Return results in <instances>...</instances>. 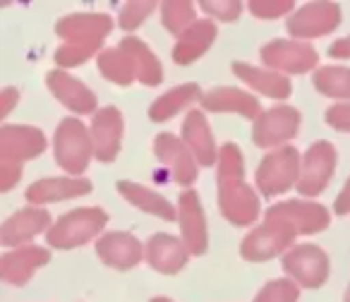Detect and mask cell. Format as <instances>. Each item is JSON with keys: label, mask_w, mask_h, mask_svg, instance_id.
<instances>
[{"label": "cell", "mask_w": 350, "mask_h": 302, "mask_svg": "<svg viewBox=\"0 0 350 302\" xmlns=\"http://www.w3.org/2000/svg\"><path fill=\"white\" fill-rule=\"evenodd\" d=\"M219 206L233 225H250L259 216V197L245 182L243 154L233 141L219 151Z\"/></svg>", "instance_id": "cell-1"}, {"label": "cell", "mask_w": 350, "mask_h": 302, "mask_svg": "<svg viewBox=\"0 0 350 302\" xmlns=\"http://www.w3.org/2000/svg\"><path fill=\"white\" fill-rule=\"evenodd\" d=\"M106 223L108 214L103 209H98V206H82V209H75L70 214L60 216L58 223L51 225V230L46 233V240L55 249H72L96 238L106 228Z\"/></svg>", "instance_id": "cell-2"}, {"label": "cell", "mask_w": 350, "mask_h": 302, "mask_svg": "<svg viewBox=\"0 0 350 302\" xmlns=\"http://www.w3.org/2000/svg\"><path fill=\"white\" fill-rule=\"evenodd\" d=\"M53 154L58 166L72 178L87 171L89 161L94 156V144L89 130L77 118H65L60 120L53 139Z\"/></svg>", "instance_id": "cell-3"}, {"label": "cell", "mask_w": 350, "mask_h": 302, "mask_svg": "<svg viewBox=\"0 0 350 302\" xmlns=\"http://www.w3.org/2000/svg\"><path fill=\"white\" fill-rule=\"evenodd\" d=\"M300 154L295 146H281L269 151L257 168V185L264 197H278L291 187H297L300 180Z\"/></svg>", "instance_id": "cell-4"}, {"label": "cell", "mask_w": 350, "mask_h": 302, "mask_svg": "<svg viewBox=\"0 0 350 302\" xmlns=\"http://www.w3.org/2000/svg\"><path fill=\"white\" fill-rule=\"evenodd\" d=\"M113 31V17L103 15V12H77V15H68L58 20L55 25V34L65 39V44L79 46L92 53L101 49L106 36Z\"/></svg>", "instance_id": "cell-5"}, {"label": "cell", "mask_w": 350, "mask_h": 302, "mask_svg": "<svg viewBox=\"0 0 350 302\" xmlns=\"http://www.w3.org/2000/svg\"><path fill=\"white\" fill-rule=\"evenodd\" d=\"M295 238L297 233L288 223L276 219H264V223L259 228L250 230L245 235L243 245H240V254L247 262H267V259L288 252V247H291Z\"/></svg>", "instance_id": "cell-6"}, {"label": "cell", "mask_w": 350, "mask_h": 302, "mask_svg": "<svg viewBox=\"0 0 350 302\" xmlns=\"http://www.w3.org/2000/svg\"><path fill=\"white\" fill-rule=\"evenodd\" d=\"M336 171V149L331 141H314L302 156L300 180H297V192L302 197H317L326 190L331 176Z\"/></svg>", "instance_id": "cell-7"}, {"label": "cell", "mask_w": 350, "mask_h": 302, "mask_svg": "<svg viewBox=\"0 0 350 302\" xmlns=\"http://www.w3.org/2000/svg\"><path fill=\"white\" fill-rule=\"evenodd\" d=\"M262 60L273 72H288V74H302L307 70H314L319 63L314 46L307 41H286L276 39L271 44L262 46Z\"/></svg>", "instance_id": "cell-8"}, {"label": "cell", "mask_w": 350, "mask_h": 302, "mask_svg": "<svg viewBox=\"0 0 350 302\" xmlns=\"http://www.w3.org/2000/svg\"><path fill=\"white\" fill-rule=\"evenodd\" d=\"M264 219H276L288 223L297 235H314L329 228L331 214L326 206L317 204V202H302V200H288L278 202V204L269 206Z\"/></svg>", "instance_id": "cell-9"}, {"label": "cell", "mask_w": 350, "mask_h": 302, "mask_svg": "<svg viewBox=\"0 0 350 302\" xmlns=\"http://www.w3.org/2000/svg\"><path fill=\"white\" fill-rule=\"evenodd\" d=\"M283 271L305 288H319L329 278V257L317 245H295L283 254Z\"/></svg>", "instance_id": "cell-10"}, {"label": "cell", "mask_w": 350, "mask_h": 302, "mask_svg": "<svg viewBox=\"0 0 350 302\" xmlns=\"http://www.w3.org/2000/svg\"><path fill=\"white\" fill-rule=\"evenodd\" d=\"M300 120V111H295L291 106H278L271 108V111H264L254 120L252 141L257 146H264V149H269V146H278L281 149V144H288L297 135Z\"/></svg>", "instance_id": "cell-11"}, {"label": "cell", "mask_w": 350, "mask_h": 302, "mask_svg": "<svg viewBox=\"0 0 350 302\" xmlns=\"http://www.w3.org/2000/svg\"><path fill=\"white\" fill-rule=\"evenodd\" d=\"M340 25V8L336 3H307L305 8L295 10L286 22V29L295 41L317 39Z\"/></svg>", "instance_id": "cell-12"}, {"label": "cell", "mask_w": 350, "mask_h": 302, "mask_svg": "<svg viewBox=\"0 0 350 302\" xmlns=\"http://www.w3.org/2000/svg\"><path fill=\"white\" fill-rule=\"evenodd\" d=\"M122 113L116 106L98 108L92 118V127H89V135H92L94 144V156L101 163H111L120 154L122 144Z\"/></svg>", "instance_id": "cell-13"}, {"label": "cell", "mask_w": 350, "mask_h": 302, "mask_svg": "<svg viewBox=\"0 0 350 302\" xmlns=\"http://www.w3.org/2000/svg\"><path fill=\"white\" fill-rule=\"evenodd\" d=\"M178 221H180L183 243L192 257H200L209 247V228L202 209L200 195L195 190H185L178 200Z\"/></svg>", "instance_id": "cell-14"}, {"label": "cell", "mask_w": 350, "mask_h": 302, "mask_svg": "<svg viewBox=\"0 0 350 302\" xmlns=\"http://www.w3.org/2000/svg\"><path fill=\"white\" fill-rule=\"evenodd\" d=\"M154 154L178 185H192L197 180V159L183 139L170 132H161L154 139Z\"/></svg>", "instance_id": "cell-15"}, {"label": "cell", "mask_w": 350, "mask_h": 302, "mask_svg": "<svg viewBox=\"0 0 350 302\" xmlns=\"http://www.w3.org/2000/svg\"><path fill=\"white\" fill-rule=\"evenodd\" d=\"M46 149V137L29 125H3L0 130V161H29L41 156Z\"/></svg>", "instance_id": "cell-16"}, {"label": "cell", "mask_w": 350, "mask_h": 302, "mask_svg": "<svg viewBox=\"0 0 350 302\" xmlns=\"http://www.w3.org/2000/svg\"><path fill=\"white\" fill-rule=\"evenodd\" d=\"M46 84H49L51 94L70 111L79 113V115L96 111V94L65 70H53V72L46 74Z\"/></svg>", "instance_id": "cell-17"}, {"label": "cell", "mask_w": 350, "mask_h": 302, "mask_svg": "<svg viewBox=\"0 0 350 302\" xmlns=\"http://www.w3.org/2000/svg\"><path fill=\"white\" fill-rule=\"evenodd\" d=\"M96 254L106 266L127 271L137 266L144 257L142 243L130 233H106L103 238L96 240Z\"/></svg>", "instance_id": "cell-18"}, {"label": "cell", "mask_w": 350, "mask_h": 302, "mask_svg": "<svg viewBox=\"0 0 350 302\" xmlns=\"http://www.w3.org/2000/svg\"><path fill=\"white\" fill-rule=\"evenodd\" d=\"M51 262V252L39 245H27V247H17L8 252L0 259V278L12 286H25L36 269L46 266Z\"/></svg>", "instance_id": "cell-19"}, {"label": "cell", "mask_w": 350, "mask_h": 302, "mask_svg": "<svg viewBox=\"0 0 350 302\" xmlns=\"http://www.w3.org/2000/svg\"><path fill=\"white\" fill-rule=\"evenodd\" d=\"M183 141L187 144V149L192 151V156L197 159L200 166H216L219 163V151H216V141L211 135V127L206 122L204 113L192 108L185 115L183 122Z\"/></svg>", "instance_id": "cell-20"}, {"label": "cell", "mask_w": 350, "mask_h": 302, "mask_svg": "<svg viewBox=\"0 0 350 302\" xmlns=\"http://www.w3.org/2000/svg\"><path fill=\"white\" fill-rule=\"evenodd\" d=\"M51 214L46 209H39V206H29V209H22L17 214H12L10 219L3 223V230H0V240L5 247H15L20 243H29L34 240L39 233H49L51 230Z\"/></svg>", "instance_id": "cell-21"}, {"label": "cell", "mask_w": 350, "mask_h": 302, "mask_svg": "<svg viewBox=\"0 0 350 302\" xmlns=\"http://www.w3.org/2000/svg\"><path fill=\"white\" fill-rule=\"evenodd\" d=\"M144 257L154 271L168 273L170 276V273H178L185 266L190 252H187L183 240L173 238V235H168V233H156V235H151L149 243H146Z\"/></svg>", "instance_id": "cell-22"}, {"label": "cell", "mask_w": 350, "mask_h": 302, "mask_svg": "<svg viewBox=\"0 0 350 302\" xmlns=\"http://www.w3.org/2000/svg\"><path fill=\"white\" fill-rule=\"evenodd\" d=\"M202 108L209 113H238L243 118L257 120L262 115V106L252 94L233 87H216L202 96Z\"/></svg>", "instance_id": "cell-23"}, {"label": "cell", "mask_w": 350, "mask_h": 302, "mask_svg": "<svg viewBox=\"0 0 350 302\" xmlns=\"http://www.w3.org/2000/svg\"><path fill=\"white\" fill-rule=\"evenodd\" d=\"M92 192V182L87 178H46L27 190V202L29 204H51V202L77 200Z\"/></svg>", "instance_id": "cell-24"}, {"label": "cell", "mask_w": 350, "mask_h": 302, "mask_svg": "<svg viewBox=\"0 0 350 302\" xmlns=\"http://www.w3.org/2000/svg\"><path fill=\"white\" fill-rule=\"evenodd\" d=\"M233 72L250 89H257L259 94H264L269 98H276V101H283V98H288L293 94L291 79L281 72H273V70L254 68L250 63H233Z\"/></svg>", "instance_id": "cell-25"}, {"label": "cell", "mask_w": 350, "mask_h": 302, "mask_svg": "<svg viewBox=\"0 0 350 302\" xmlns=\"http://www.w3.org/2000/svg\"><path fill=\"white\" fill-rule=\"evenodd\" d=\"M216 41V25L211 20H197L173 46V60L178 65H190L200 60Z\"/></svg>", "instance_id": "cell-26"}, {"label": "cell", "mask_w": 350, "mask_h": 302, "mask_svg": "<svg viewBox=\"0 0 350 302\" xmlns=\"http://www.w3.org/2000/svg\"><path fill=\"white\" fill-rule=\"evenodd\" d=\"M116 187L132 206H137V209L146 211V214H151V216H159V219H163V221L178 219V209H175L165 197H161L159 192L149 190V187L139 185V182H130V180H118Z\"/></svg>", "instance_id": "cell-27"}, {"label": "cell", "mask_w": 350, "mask_h": 302, "mask_svg": "<svg viewBox=\"0 0 350 302\" xmlns=\"http://www.w3.org/2000/svg\"><path fill=\"white\" fill-rule=\"evenodd\" d=\"M122 51L132 58L137 70V82H142L144 87H159L163 82V68H161L159 58L154 55V51H149V46L144 41H139L137 36H125L120 41Z\"/></svg>", "instance_id": "cell-28"}, {"label": "cell", "mask_w": 350, "mask_h": 302, "mask_svg": "<svg viewBox=\"0 0 350 302\" xmlns=\"http://www.w3.org/2000/svg\"><path fill=\"white\" fill-rule=\"evenodd\" d=\"M202 96H204V94L200 92L197 84H180V87L170 89V92H165L163 96H159L151 103L149 118L154 122H165L173 115H178V113L190 106V103L202 101Z\"/></svg>", "instance_id": "cell-29"}, {"label": "cell", "mask_w": 350, "mask_h": 302, "mask_svg": "<svg viewBox=\"0 0 350 302\" xmlns=\"http://www.w3.org/2000/svg\"><path fill=\"white\" fill-rule=\"evenodd\" d=\"M98 70L101 74L113 84H120V87H130L137 79V70L132 58L125 51L118 46V49H106L98 53Z\"/></svg>", "instance_id": "cell-30"}, {"label": "cell", "mask_w": 350, "mask_h": 302, "mask_svg": "<svg viewBox=\"0 0 350 302\" xmlns=\"http://www.w3.org/2000/svg\"><path fill=\"white\" fill-rule=\"evenodd\" d=\"M312 84H314L317 92L324 94V96L350 101V68H340V65L319 68L312 74Z\"/></svg>", "instance_id": "cell-31"}, {"label": "cell", "mask_w": 350, "mask_h": 302, "mask_svg": "<svg viewBox=\"0 0 350 302\" xmlns=\"http://www.w3.org/2000/svg\"><path fill=\"white\" fill-rule=\"evenodd\" d=\"M161 22L173 36H183L195 25V3L185 0H173V3H161Z\"/></svg>", "instance_id": "cell-32"}, {"label": "cell", "mask_w": 350, "mask_h": 302, "mask_svg": "<svg viewBox=\"0 0 350 302\" xmlns=\"http://www.w3.org/2000/svg\"><path fill=\"white\" fill-rule=\"evenodd\" d=\"M300 288L293 281H271L257 292L254 302H297Z\"/></svg>", "instance_id": "cell-33"}, {"label": "cell", "mask_w": 350, "mask_h": 302, "mask_svg": "<svg viewBox=\"0 0 350 302\" xmlns=\"http://www.w3.org/2000/svg\"><path fill=\"white\" fill-rule=\"evenodd\" d=\"M154 10H156V3H127V5H122L120 17H118V25H120V29L132 31V29H137V27H139Z\"/></svg>", "instance_id": "cell-34"}, {"label": "cell", "mask_w": 350, "mask_h": 302, "mask_svg": "<svg viewBox=\"0 0 350 302\" xmlns=\"http://www.w3.org/2000/svg\"><path fill=\"white\" fill-rule=\"evenodd\" d=\"M247 8L259 20H276V17L286 15V12H293L295 3L293 0H252Z\"/></svg>", "instance_id": "cell-35"}, {"label": "cell", "mask_w": 350, "mask_h": 302, "mask_svg": "<svg viewBox=\"0 0 350 302\" xmlns=\"http://www.w3.org/2000/svg\"><path fill=\"white\" fill-rule=\"evenodd\" d=\"M200 8L209 12V17H216L221 22H235L243 12L238 0H202Z\"/></svg>", "instance_id": "cell-36"}, {"label": "cell", "mask_w": 350, "mask_h": 302, "mask_svg": "<svg viewBox=\"0 0 350 302\" xmlns=\"http://www.w3.org/2000/svg\"><path fill=\"white\" fill-rule=\"evenodd\" d=\"M92 55H94L92 51L65 44V46H60V49L55 51V63H58V68H75V65L87 63Z\"/></svg>", "instance_id": "cell-37"}, {"label": "cell", "mask_w": 350, "mask_h": 302, "mask_svg": "<svg viewBox=\"0 0 350 302\" xmlns=\"http://www.w3.org/2000/svg\"><path fill=\"white\" fill-rule=\"evenodd\" d=\"M326 125L334 127L338 132H350V101H343V103H336L326 111L324 115Z\"/></svg>", "instance_id": "cell-38"}, {"label": "cell", "mask_w": 350, "mask_h": 302, "mask_svg": "<svg viewBox=\"0 0 350 302\" xmlns=\"http://www.w3.org/2000/svg\"><path fill=\"white\" fill-rule=\"evenodd\" d=\"M22 178V163L15 161H0V190L8 192L20 182Z\"/></svg>", "instance_id": "cell-39"}, {"label": "cell", "mask_w": 350, "mask_h": 302, "mask_svg": "<svg viewBox=\"0 0 350 302\" xmlns=\"http://www.w3.org/2000/svg\"><path fill=\"white\" fill-rule=\"evenodd\" d=\"M17 101H20V89H15V87L3 89V96H0V118L10 115V111L15 108Z\"/></svg>", "instance_id": "cell-40"}, {"label": "cell", "mask_w": 350, "mask_h": 302, "mask_svg": "<svg viewBox=\"0 0 350 302\" xmlns=\"http://www.w3.org/2000/svg\"><path fill=\"white\" fill-rule=\"evenodd\" d=\"M334 211L338 216H345V214H350V178H348V182L343 185V190L338 192V197H336V202H334Z\"/></svg>", "instance_id": "cell-41"}, {"label": "cell", "mask_w": 350, "mask_h": 302, "mask_svg": "<svg viewBox=\"0 0 350 302\" xmlns=\"http://www.w3.org/2000/svg\"><path fill=\"white\" fill-rule=\"evenodd\" d=\"M329 55L336 60H350V36H345V39H338L331 44L329 49Z\"/></svg>", "instance_id": "cell-42"}, {"label": "cell", "mask_w": 350, "mask_h": 302, "mask_svg": "<svg viewBox=\"0 0 350 302\" xmlns=\"http://www.w3.org/2000/svg\"><path fill=\"white\" fill-rule=\"evenodd\" d=\"M343 302H350V286H348V290H345V295H343Z\"/></svg>", "instance_id": "cell-43"}, {"label": "cell", "mask_w": 350, "mask_h": 302, "mask_svg": "<svg viewBox=\"0 0 350 302\" xmlns=\"http://www.w3.org/2000/svg\"><path fill=\"white\" fill-rule=\"evenodd\" d=\"M151 302H170V300H168V297H154Z\"/></svg>", "instance_id": "cell-44"}]
</instances>
